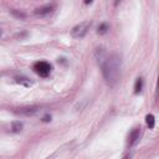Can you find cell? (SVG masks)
<instances>
[{
	"mask_svg": "<svg viewBox=\"0 0 159 159\" xmlns=\"http://www.w3.org/2000/svg\"><path fill=\"white\" fill-rule=\"evenodd\" d=\"M102 68V73H103V78L106 80V82L108 84H114L120 75V68H122V58L117 53H112L108 55L106 61L102 63L101 66Z\"/></svg>",
	"mask_w": 159,
	"mask_h": 159,
	"instance_id": "6da1fadb",
	"label": "cell"
},
{
	"mask_svg": "<svg viewBox=\"0 0 159 159\" xmlns=\"http://www.w3.org/2000/svg\"><path fill=\"white\" fill-rule=\"evenodd\" d=\"M89 26H91V21H82V22H80L78 25H76L72 29V36L76 37V39L83 37L87 34V31L89 30Z\"/></svg>",
	"mask_w": 159,
	"mask_h": 159,
	"instance_id": "7a4b0ae2",
	"label": "cell"
},
{
	"mask_svg": "<svg viewBox=\"0 0 159 159\" xmlns=\"http://www.w3.org/2000/svg\"><path fill=\"white\" fill-rule=\"evenodd\" d=\"M34 71L41 77H47L51 72V65L46 61H37L34 63Z\"/></svg>",
	"mask_w": 159,
	"mask_h": 159,
	"instance_id": "3957f363",
	"label": "cell"
},
{
	"mask_svg": "<svg viewBox=\"0 0 159 159\" xmlns=\"http://www.w3.org/2000/svg\"><path fill=\"white\" fill-rule=\"evenodd\" d=\"M53 10V5L51 4H47V5H42L37 9H35V14L36 15H40V16H45V15H48L51 14Z\"/></svg>",
	"mask_w": 159,
	"mask_h": 159,
	"instance_id": "277c9868",
	"label": "cell"
},
{
	"mask_svg": "<svg viewBox=\"0 0 159 159\" xmlns=\"http://www.w3.org/2000/svg\"><path fill=\"white\" fill-rule=\"evenodd\" d=\"M107 52L101 47V48H97V51H96V58H97V62H98V65L99 66H102V63L106 61V58H107Z\"/></svg>",
	"mask_w": 159,
	"mask_h": 159,
	"instance_id": "5b68a950",
	"label": "cell"
},
{
	"mask_svg": "<svg viewBox=\"0 0 159 159\" xmlns=\"http://www.w3.org/2000/svg\"><path fill=\"white\" fill-rule=\"evenodd\" d=\"M139 134H140V130H139L138 128H134V129L129 133V140H128V144H129V145L135 144V142L139 139Z\"/></svg>",
	"mask_w": 159,
	"mask_h": 159,
	"instance_id": "8992f818",
	"label": "cell"
},
{
	"mask_svg": "<svg viewBox=\"0 0 159 159\" xmlns=\"http://www.w3.org/2000/svg\"><path fill=\"white\" fill-rule=\"evenodd\" d=\"M145 122H147V125L149 127V129H153L154 125H155V118L153 114H147L145 116Z\"/></svg>",
	"mask_w": 159,
	"mask_h": 159,
	"instance_id": "52a82bcc",
	"label": "cell"
},
{
	"mask_svg": "<svg viewBox=\"0 0 159 159\" xmlns=\"http://www.w3.org/2000/svg\"><path fill=\"white\" fill-rule=\"evenodd\" d=\"M22 127H24V124H22L20 120H16V122H12V123H11V130H12L14 133L20 132V130L22 129Z\"/></svg>",
	"mask_w": 159,
	"mask_h": 159,
	"instance_id": "ba28073f",
	"label": "cell"
},
{
	"mask_svg": "<svg viewBox=\"0 0 159 159\" xmlns=\"http://www.w3.org/2000/svg\"><path fill=\"white\" fill-rule=\"evenodd\" d=\"M143 88V78L142 77H138L137 81H135V84H134V93H139Z\"/></svg>",
	"mask_w": 159,
	"mask_h": 159,
	"instance_id": "9c48e42d",
	"label": "cell"
},
{
	"mask_svg": "<svg viewBox=\"0 0 159 159\" xmlns=\"http://www.w3.org/2000/svg\"><path fill=\"white\" fill-rule=\"evenodd\" d=\"M37 111H39L37 108H35V107H31V108H22V109H20V112H19V113H21V114H25V116H31V114L36 113Z\"/></svg>",
	"mask_w": 159,
	"mask_h": 159,
	"instance_id": "30bf717a",
	"label": "cell"
},
{
	"mask_svg": "<svg viewBox=\"0 0 159 159\" xmlns=\"http://www.w3.org/2000/svg\"><path fill=\"white\" fill-rule=\"evenodd\" d=\"M109 30V27H108V25L106 24V22H103V24H101L99 26H98V30H97V32L99 34V35H103V34H107V31Z\"/></svg>",
	"mask_w": 159,
	"mask_h": 159,
	"instance_id": "8fae6325",
	"label": "cell"
},
{
	"mask_svg": "<svg viewBox=\"0 0 159 159\" xmlns=\"http://www.w3.org/2000/svg\"><path fill=\"white\" fill-rule=\"evenodd\" d=\"M16 82L17 83H21V84H24L26 87H30L31 86V82L27 78H25V77H16Z\"/></svg>",
	"mask_w": 159,
	"mask_h": 159,
	"instance_id": "7c38bea8",
	"label": "cell"
},
{
	"mask_svg": "<svg viewBox=\"0 0 159 159\" xmlns=\"http://www.w3.org/2000/svg\"><path fill=\"white\" fill-rule=\"evenodd\" d=\"M42 120H43V122H50V120H51V116H50V114H46V116H43Z\"/></svg>",
	"mask_w": 159,
	"mask_h": 159,
	"instance_id": "4fadbf2b",
	"label": "cell"
},
{
	"mask_svg": "<svg viewBox=\"0 0 159 159\" xmlns=\"http://www.w3.org/2000/svg\"><path fill=\"white\" fill-rule=\"evenodd\" d=\"M12 14H14V15H16L17 17H24V16H25L24 14H21V12H16V11H12Z\"/></svg>",
	"mask_w": 159,
	"mask_h": 159,
	"instance_id": "5bb4252c",
	"label": "cell"
}]
</instances>
